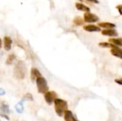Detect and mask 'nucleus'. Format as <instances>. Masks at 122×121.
Segmentation results:
<instances>
[{
  "instance_id": "obj_24",
  "label": "nucleus",
  "mask_w": 122,
  "mask_h": 121,
  "mask_svg": "<svg viewBox=\"0 0 122 121\" xmlns=\"http://www.w3.org/2000/svg\"><path fill=\"white\" fill-rule=\"evenodd\" d=\"M88 1H92V2H94V3H96V4L98 3V1H97V0H88Z\"/></svg>"
},
{
  "instance_id": "obj_6",
  "label": "nucleus",
  "mask_w": 122,
  "mask_h": 121,
  "mask_svg": "<svg viewBox=\"0 0 122 121\" xmlns=\"http://www.w3.org/2000/svg\"><path fill=\"white\" fill-rule=\"evenodd\" d=\"M84 20L87 23H94L99 21V17L94 14L86 12L84 15Z\"/></svg>"
},
{
  "instance_id": "obj_13",
  "label": "nucleus",
  "mask_w": 122,
  "mask_h": 121,
  "mask_svg": "<svg viewBox=\"0 0 122 121\" xmlns=\"http://www.w3.org/2000/svg\"><path fill=\"white\" fill-rule=\"evenodd\" d=\"M98 25H99V26L105 28L107 29H114L116 27V25L114 24L109 23V22H102V23H99Z\"/></svg>"
},
{
  "instance_id": "obj_11",
  "label": "nucleus",
  "mask_w": 122,
  "mask_h": 121,
  "mask_svg": "<svg viewBox=\"0 0 122 121\" xmlns=\"http://www.w3.org/2000/svg\"><path fill=\"white\" fill-rule=\"evenodd\" d=\"M84 29L86 31L89 32H95V31H100V27L95 26V25H86L84 26Z\"/></svg>"
},
{
  "instance_id": "obj_17",
  "label": "nucleus",
  "mask_w": 122,
  "mask_h": 121,
  "mask_svg": "<svg viewBox=\"0 0 122 121\" xmlns=\"http://www.w3.org/2000/svg\"><path fill=\"white\" fill-rule=\"evenodd\" d=\"M15 59H16V56L14 53H11L8 56V57L6 60V63L7 65H11L14 61Z\"/></svg>"
},
{
  "instance_id": "obj_19",
  "label": "nucleus",
  "mask_w": 122,
  "mask_h": 121,
  "mask_svg": "<svg viewBox=\"0 0 122 121\" xmlns=\"http://www.w3.org/2000/svg\"><path fill=\"white\" fill-rule=\"evenodd\" d=\"M101 47H103V48H115L117 46L111 44V43H107V42H102V43H99V44Z\"/></svg>"
},
{
  "instance_id": "obj_14",
  "label": "nucleus",
  "mask_w": 122,
  "mask_h": 121,
  "mask_svg": "<svg viewBox=\"0 0 122 121\" xmlns=\"http://www.w3.org/2000/svg\"><path fill=\"white\" fill-rule=\"evenodd\" d=\"M14 108H15V111L19 114H21L24 112V102L22 101H19L18 103L15 105Z\"/></svg>"
},
{
  "instance_id": "obj_23",
  "label": "nucleus",
  "mask_w": 122,
  "mask_h": 121,
  "mask_svg": "<svg viewBox=\"0 0 122 121\" xmlns=\"http://www.w3.org/2000/svg\"><path fill=\"white\" fill-rule=\"evenodd\" d=\"M115 82L119 85H122V79H116L115 80Z\"/></svg>"
},
{
  "instance_id": "obj_16",
  "label": "nucleus",
  "mask_w": 122,
  "mask_h": 121,
  "mask_svg": "<svg viewBox=\"0 0 122 121\" xmlns=\"http://www.w3.org/2000/svg\"><path fill=\"white\" fill-rule=\"evenodd\" d=\"M109 42L117 46H122V39H110Z\"/></svg>"
},
{
  "instance_id": "obj_18",
  "label": "nucleus",
  "mask_w": 122,
  "mask_h": 121,
  "mask_svg": "<svg viewBox=\"0 0 122 121\" xmlns=\"http://www.w3.org/2000/svg\"><path fill=\"white\" fill-rule=\"evenodd\" d=\"M33 100H34L33 96H32V95H31V93H26V94L23 96V98H22V99H21V101H22L23 102H24V101H32Z\"/></svg>"
},
{
  "instance_id": "obj_8",
  "label": "nucleus",
  "mask_w": 122,
  "mask_h": 121,
  "mask_svg": "<svg viewBox=\"0 0 122 121\" xmlns=\"http://www.w3.org/2000/svg\"><path fill=\"white\" fill-rule=\"evenodd\" d=\"M64 118L65 121H78L77 119L74 117L73 113L71 111H66L64 113Z\"/></svg>"
},
{
  "instance_id": "obj_12",
  "label": "nucleus",
  "mask_w": 122,
  "mask_h": 121,
  "mask_svg": "<svg viewBox=\"0 0 122 121\" xmlns=\"http://www.w3.org/2000/svg\"><path fill=\"white\" fill-rule=\"evenodd\" d=\"M102 34L104 36H117L118 35L117 31H115L113 29H104L102 31Z\"/></svg>"
},
{
  "instance_id": "obj_7",
  "label": "nucleus",
  "mask_w": 122,
  "mask_h": 121,
  "mask_svg": "<svg viewBox=\"0 0 122 121\" xmlns=\"http://www.w3.org/2000/svg\"><path fill=\"white\" fill-rule=\"evenodd\" d=\"M31 76V80L32 81H36L37 78H39V77H41V73L37 68H32L31 70V76Z\"/></svg>"
},
{
  "instance_id": "obj_25",
  "label": "nucleus",
  "mask_w": 122,
  "mask_h": 121,
  "mask_svg": "<svg viewBox=\"0 0 122 121\" xmlns=\"http://www.w3.org/2000/svg\"><path fill=\"white\" fill-rule=\"evenodd\" d=\"M1 46H2V41H1V39H0V49H1Z\"/></svg>"
},
{
  "instance_id": "obj_20",
  "label": "nucleus",
  "mask_w": 122,
  "mask_h": 121,
  "mask_svg": "<svg viewBox=\"0 0 122 121\" xmlns=\"http://www.w3.org/2000/svg\"><path fill=\"white\" fill-rule=\"evenodd\" d=\"M74 23L76 25H82L84 24V21L80 17H76L74 19Z\"/></svg>"
},
{
  "instance_id": "obj_5",
  "label": "nucleus",
  "mask_w": 122,
  "mask_h": 121,
  "mask_svg": "<svg viewBox=\"0 0 122 121\" xmlns=\"http://www.w3.org/2000/svg\"><path fill=\"white\" fill-rule=\"evenodd\" d=\"M57 98V95L54 91H48L44 94V100L49 104H52Z\"/></svg>"
},
{
  "instance_id": "obj_4",
  "label": "nucleus",
  "mask_w": 122,
  "mask_h": 121,
  "mask_svg": "<svg viewBox=\"0 0 122 121\" xmlns=\"http://www.w3.org/2000/svg\"><path fill=\"white\" fill-rule=\"evenodd\" d=\"M10 113L9 106L7 103L3 102L0 105V116L7 121H9V115Z\"/></svg>"
},
{
  "instance_id": "obj_10",
  "label": "nucleus",
  "mask_w": 122,
  "mask_h": 121,
  "mask_svg": "<svg viewBox=\"0 0 122 121\" xmlns=\"http://www.w3.org/2000/svg\"><path fill=\"white\" fill-rule=\"evenodd\" d=\"M111 53L113 56L122 59V48H121L116 46L115 48H113L111 49Z\"/></svg>"
},
{
  "instance_id": "obj_15",
  "label": "nucleus",
  "mask_w": 122,
  "mask_h": 121,
  "mask_svg": "<svg viewBox=\"0 0 122 121\" xmlns=\"http://www.w3.org/2000/svg\"><path fill=\"white\" fill-rule=\"evenodd\" d=\"M76 8L79 11H86V12H89V11H90L89 7L82 4L81 3H76Z\"/></svg>"
},
{
  "instance_id": "obj_3",
  "label": "nucleus",
  "mask_w": 122,
  "mask_h": 121,
  "mask_svg": "<svg viewBox=\"0 0 122 121\" xmlns=\"http://www.w3.org/2000/svg\"><path fill=\"white\" fill-rule=\"evenodd\" d=\"M36 83V87L39 93L45 94L46 92L49 91V86L47 84V81L44 77L41 76L37 78Z\"/></svg>"
},
{
  "instance_id": "obj_22",
  "label": "nucleus",
  "mask_w": 122,
  "mask_h": 121,
  "mask_svg": "<svg viewBox=\"0 0 122 121\" xmlns=\"http://www.w3.org/2000/svg\"><path fill=\"white\" fill-rule=\"evenodd\" d=\"M117 9H118V10H119L120 14H122V5H119V6H117Z\"/></svg>"
},
{
  "instance_id": "obj_26",
  "label": "nucleus",
  "mask_w": 122,
  "mask_h": 121,
  "mask_svg": "<svg viewBox=\"0 0 122 121\" xmlns=\"http://www.w3.org/2000/svg\"><path fill=\"white\" fill-rule=\"evenodd\" d=\"M79 1H81V0H79Z\"/></svg>"
},
{
  "instance_id": "obj_1",
  "label": "nucleus",
  "mask_w": 122,
  "mask_h": 121,
  "mask_svg": "<svg viewBox=\"0 0 122 121\" xmlns=\"http://www.w3.org/2000/svg\"><path fill=\"white\" fill-rule=\"evenodd\" d=\"M26 74V66L24 61H19L14 68V76L18 80H23Z\"/></svg>"
},
{
  "instance_id": "obj_9",
  "label": "nucleus",
  "mask_w": 122,
  "mask_h": 121,
  "mask_svg": "<svg viewBox=\"0 0 122 121\" xmlns=\"http://www.w3.org/2000/svg\"><path fill=\"white\" fill-rule=\"evenodd\" d=\"M12 40L9 36L4 37V48L6 51H10L11 48Z\"/></svg>"
},
{
  "instance_id": "obj_21",
  "label": "nucleus",
  "mask_w": 122,
  "mask_h": 121,
  "mask_svg": "<svg viewBox=\"0 0 122 121\" xmlns=\"http://www.w3.org/2000/svg\"><path fill=\"white\" fill-rule=\"evenodd\" d=\"M5 94H6V91L3 88H0V96H4Z\"/></svg>"
},
{
  "instance_id": "obj_2",
  "label": "nucleus",
  "mask_w": 122,
  "mask_h": 121,
  "mask_svg": "<svg viewBox=\"0 0 122 121\" xmlns=\"http://www.w3.org/2000/svg\"><path fill=\"white\" fill-rule=\"evenodd\" d=\"M54 108H55V112L59 116H62L66 111L68 109V104L67 102L64 100L60 99V98H56L54 102Z\"/></svg>"
}]
</instances>
